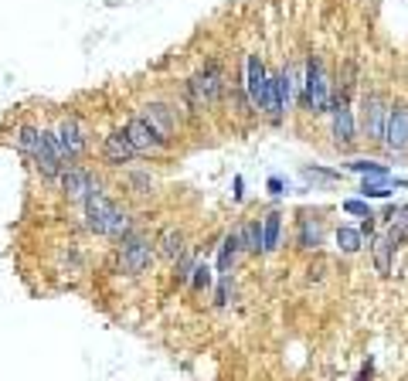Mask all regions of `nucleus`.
<instances>
[{
    "mask_svg": "<svg viewBox=\"0 0 408 381\" xmlns=\"http://www.w3.org/2000/svg\"><path fill=\"white\" fill-rule=\"evenodd\" d=\"M78 211H82V229L89 231L92 238L113 242V246L119 238H126L133 229H140V218H136L133 205L116 198L113 190L106 188V181L78 205Z\"/></svg>",
    "mask_w": 408,
    "mask_h": 381,
    "instance_id": "f257e3e1",
    "label": "nucleus"
},
{
    "mask_svg": "<svg viewBox=\"0 0 408 381\" xmlns=\"http://www.w3.org/2000/svg\"><path fill=\"white\" fill-rule=\"evenodd\" d=\"M283 235H286V214L279 208H269L262 214V259L283 252Z\"/></svg>",
    "mask_w": 408,
    "mask_h": 381,
    "instance_id": "aec40b11",
    "label": "nucleus"
},
{
    "mask_svg": "<svg viewBox=\"0 0 408 381\" xmlns=\"http://www.w3.org/2000/svg\"><path fill=\"white\" fill-rule=\"evenodd\" d=\"M371 375H374V368H371V364H364V368H361V375H357V381H368Z\"/></svg>",
    "mask_w": 408,
    "mask_h": 381,
    "instance_id": "f704fd0d",
    "label": "nucleus"
},
{
    "mask_svg": "<svg viewBox=\"0 0 408 381\" xmlns=\"http://www.w3.org/2000/svg\"><path fill=\"white\" fill-rule=\"evenodd\" d=\"M154 242H156V259H160V262H177V255L191 246V238H187L184 225H177V222L163 225V229L154 235Z\"/></svg>",
    "mask_w": 408,
    "mask_h": 381,
    "instance_id": "f3484780",
    "label": "nucleus"
},
{
    "mask_svg": "<svg viewBox=\"0 0 408 381\" xmlns=\"http://www.w3.org/2000/svg\"><path fill=\"white\" fill-rule=\"evenodd\" d=\"M232 201H235V205H242V201H245V177H242V174H235V177H232Z\"/></svg>",
    "mask_w": 408,
    "mask_h": 381,
    "instance_id": "473e14b6",
    "label": "nucleus"
},
{
    "mask_svg": "<svg viewBox=\"0 0 408 381\" xmlns=\"http://www.w3.org/2000/svg\"><path fill=\"white\" fill-rule=\"evenodd\" d=\"M48 126L55 130L58 153H61V160H65V167L85 164V157L92 153V130H89V123L78 113H58Z\"/></svg>",
    "mask_w": 408,
    "mask_h": 381,
    "instance_id": "423d86ee",
    "label": "nucleus"
},
{
    "mask_svg": "<svg viewBox=\"0 0 408 381\" xmlns=\"http://www.w3.org/2000/svg\"><path fill=\"white\" fill-rule=\"evenodd\" d=\"M340 171L344 174H357V177H391V167L388 164H381V160H374V157H347L344 164H340Z\"/></svg>",
    "mask_w": 408,
    "mask_h": 381,
    "instance_id": "393cba45",
    "label": "nucleus"
},
{
    "mask_svg": "<svg viewBox=\"0 0 408 381\" xmlns=\"http://www.w3.org/2000/svg\"><path fill=\"white\" fill-rule=\"evenodd\" d=\"M238 300V286H235V276H218L211 289V303L214 310H228V306Z\"/></svg>",
    "mask_w": 408,
    "mask_h": 381,
    "instance_id": "bb28decb",
    "label": "nucleus"
},
{
    "mask_svg": "<svg viewBox=\"0 0 408 381\" xmlns=\"http://www.w3.org/2000/svg\"><path fill=\"white\" fill-rule=\"evenodd\" d=\"M333 99V72L327 65L323 48H307L303 52V89L296 99V113L303 119H327Z\"/></svg>",
    "mask_w": 408,
    "mask_h": 381,
    "instance_id": "7ed1b4c3",
    "label": "nucleus"
},
{
    "mask_svg": "<svg viewBox=\"0 0 408 381\" xmlns=\"http://www.w3.org/2000/svg\"><path fill=\"white\" fill-rule=\"evenodd\" d=\"M242 259H245V252H242V231H238V222H235L232 229L221 235V242H218L214 272H218V276H235V269H238Z\"/></svg>",
    "mask_w": 408,
    "mask_h": 381,
    "instance_id": "dca6fc26",
    "label": "nucleus"
},
{
    "mask_svg": "<svg viewBox=\"0 0 408 381\" xmlns=\"http://www.w3.org/2000/svg\"><path fill=\"white\" fill-rule=\"evenodd\" d=\"M136 160H140V153L130 143L126 130L123 126H109L102 133V140H99V164L106 171H126V167H133Z\"/></svg>",
    "mask_w": 408,
    "mask_h": 381,
    "instance_id": "9b49d317",
    "label": "nucleus"
},
{
    "mask_svg": "<svg viewBox=\"0 0 408 381\" xmlns=\"http://www.w3.org/2000/svg\"><path fill=\"white\" fill-rule=\"evenodd\" d=\"M391 225H398V229L408 231V201H402V205H398V211H395V222H391Z\"/></svg>",
    "mask_w": 408,
    "mask_h": 381,
    "instance_id": "72a5a7b5",
    "label": "nucleus"
},
{
    "mask_svg": "<svg viewBox=\"0 0 408 381\" xmlns=\"http://www.w3.org/2000/svg\"><path fill=\"white\" fill-rule=\"evenodd\" d=\"M323 279H327V259H323L320 252H313L310 266H307V283H310V286H320Z\"/></svg>",
    "mask_w": 408,
    "mask_h": 381,
    "instance_id": "c85d7f7f",
    "label": "nucleus"
},
{
    "mask_svg": "<svg viewBox=\"0 0 408 381\" xmlns=\"http://www.w3.org/2000/svg\"><path fill=\"white\" fill-rule=\"evenodd\" d=\"M116 184L126 190V198L130 201H150L156 194V174L150 167H126V171H119Z\"/></svg>",
    "mask_w": 408,
    "mask_h": 381,
    "instance_id": "2eb2a0df",
    "label": "nucleus"
},
{
    "mask_svg": "<svg viewBox=\"0 0 408 381\" xmlns=\"http://www.w3.org/2000/svg\"><path fill=\"white\" fill-rule=\"evenodd\" d=\"M333 246H337V252H340V255H361V252L368 248V242H364V235H361V229H357V225L340 222V225L333 229Z\"/></svg>",
    "mask_w": 408,
    "mask_h": 381,
    "instance_id": "5701e85b",
    "label": "nucleus"
},
{
    "mask_svg": "<svg viewBox=\"0 0 408 381\" xmlns=\"http://www.w3.org/2000/svg\"><path fill=\"white\" fill-rule=\"evenodd\" d=\"M14 147H18V153L27 160V164H35L41 157V147H44V136H41V123H35V119H20V123H14Z\"/></svg>",
    "mask_w": 408,
    "mask_h": 381,
    "instance_id": "a211bd4d",
    "label": "nucleus"
},
{
    "mask_svg": "<svg viewBox=\"0 0 408 381\" xmlns=\"http://www.w3.org/2000/svg\"><path fill=\"white\" fill-rule=\"evenodd\" d=\"M327 242V222H323V214L320 211H296V222H292V246L299 248V252H320Z\"/></svg>",
    "mask_w": 408,
    "mask_h": 381,
    "instance_id": "4468645a",
    "label": "nucleus"
},
{
    "mask_svg": "<svg viewBox=\"0 0 408 381\" xmlns=\"http://www.w3.org/2000/svg\"><path fill=\"white\" fill-rule=\"evenodd\" d=\"M266 190H269V198L279 201V198H286V194L292 190V184L286 181V177H279V174H269V177H266Z\"/></svg>",
    "mask_w": 408,
    "mask_h": 381,
    "instance_id": "c756f323",
    "label": "nucleus"
},
{
    "mask_svg": "<svg viewBox=\"0 0 408 381\" xmlns=\"http://www.w3.org/2000/svg\"><path fill=\"white\" fill-rule=\"evenodd\" d=\"M381 153H385L388 160H402V157H408V99L405 95H391V109H388V123H385Z\"/></svg>",
    "mask_w": 408,
    "mask_h": 381,
    "instance_id": "9d476101",
    "label": "nucleus"
},
{
    "mask_svg": "<svg viewBox=\"0 0 408 381\" xmlns=\"http://www.w3.org/2000/svg\"><path fill=\"white\" fill-rule=\"evenodd\" d=\"M201 262V252H197V246L191 242V246L184 248L180 255H177V262H171V279H174L177 289H184V286L191 283V276H194V266Z\"/></svg>",
    "mask_w": 408,
    "mask_h": 381,
    "instance_id": "b1692460",
    "label": "nucleus"
},
{
    "mask_svg": "<svg viewBox=\"0 0 408 381\" xmlns=\"http://www.w3.org/2000/svg\"><path fill=\"white\" fill-rule=\"evenodd\" d=\"M368 252H371V266H374V272L381 276V279H388L391 269H395V255L402 252V248L395 246V238H391L388 231L381 229L374 238L368 242Z\"/></svg>",
    "mask_w": 408,
    "mask_h": 381,
    "instance_id": "6ab92c4d",
    "label": "nucleus"
},
{
    "mask_svg": "<svg viewBox=\"0 0 408 381\" xmlns=\"http://www.w3.org/2000/svg\"><path fill=\"white\" fill-rule=\"evenodd\" d=\"M214 279H218V272H214V266L208 262V259H201V262L194 266V276H191V283H187V289H191L194 296H211Z\"/></svg>",
    "mask_w": 408,
    "mask_h": 381,
    "instance_id": "a878e982",
    "label": "nucleus"
},
{
    "mask_svg": "<svg viewBox=\"0 0 408 381\" xmlns=\"http://www.w3.org/2000/svg\"><path fill=\"white\" fill-rule=\"evenodd\" d=\"M299 177L307 184H340L344 181V171H333V167H323V164H303L299 167Z\"/></svg>",
    "mask_w": 408,
    "mask_h": 381,
    "instance_id": "cd10ccee",
    "label": "nucleus"
},
{
    "mask_svg": "<svg viewBox=\"0 0 408 381\" xmlns=\"http://www.w3.org/2000/svg\"><path fill=\"white\" fill-rule=\"evenodd\" d=\"M340 208L347 211V214H354V218H364V214H371V201H364V198H344L340 201Z\"/></svg>",
    "mask_w": 408,
    "mask_h": 381,
    "instance_id": "7c9ffc66",
    "label": "nucleus"
},
{
    "mask_svg": "<svg viewBox=\"0 0 408 381\" xmlns=\"http://www.w3.org/2000/svg\"><path fill=\"white\" fill-rule=\"evenodd\" d=\"M228 75L232 68L225 65L221 55H204L187 75L180 78V89L194 99L201 113L214 119L225 113V99H228Z\"/></svg>",
    "mask_w": 408,
    "mask_h": 381,
    "instance_id": "f03ea898",
    "label": "nucleus"
},
{
    "mask_svg": "<svg viewBox=\"0 0 408 381\" xmlns=\"http://www.w3.org/2000/svg\"><path fill=\"white\" fill-rule=\"evenodd\" d=\"M119 126L126 130L130 143H133L136 153H140V160L160 164V160H171V157L177 153L174 143H171L163 133H156V126L143 113H140V109H133V113L126 116V123H119Z\"/></svg>",
    "mask_w": 408,
    "mask_h": 381,
    "instance_id": "0eeeda50",
    "label": "nucleus"
},
{
    "mask_svg": "<svg viewBox=\"0 0 408 381\" xmlns=\"http://www.w3.org/2000/svg\"><path fill=\"white\" fill-rule=\"evenodd\" d=\"M242 78H245V89H249L255 113L262 119V102L269 95V55L262 48H249L245 52V58H242Z\"/></svg>",
    "mask_w": 408,
    "mask_h": 381,
    "instance_id": "f8f14e48",
    "label": "nucleus"
},
{
    "mask_svg": "<svg viewBox=\"0 0 408 381\" xmlns=\"http://www.w3.org/2000/svg\"><path fill=\"white\" fill-rule=\"evenodd\" d=\"M357 229H361V235H364V242H371L378 231H381V222H378V211H371V214H364L361 222H357Z\"/></svg>",
    "mask_w": 408,
    "mask_h": 381,
    "instance_id": "2f4dec72",
    "label": "nucleus"
},
{
    "mask_svg": "<svg viewBox=\"0 0 408 381\" xmlns=\"http://www.w3.org/2000/svg\"><path fill=\"white\" fill-rule=\"evenodd\" d=\"M238 231H242L245 259H262V214H245L238 222Z\"/></svg>",
    "mask_w": 408,
    "mask_h": 381,
    "instance_id": "412c9836",
    "label": "nucleus"
},
{
    "mask_svg": "<svg viewBox=\"0 0 408 381\" xmlns=\"http://www.w3.org/2000/svg\"><path fill=\"white\" fill-rule=\"evenodd\" d=\"M102 184V174L96 167H89V164H72V167H65L58 177V194L68 201V205H82L92 190Z\"/></svg>",
    "mask_w": 408,
    "mask_h": 381,
    "instance_id": "ddd939ff",
    "label": "nucleus"
},
{
    "mask_svg": "<svg viewBox=\"0 0 408 381\" xmlns=\"http://www.w3.org/2000/svg\"><path fill=\"white\" fill-rule=\"evenodd\" d=\"M388 109H391V92L385 85H364L357 92L354 113H357V133H361V147L381 150L385 140V123H388Z\"/></svg>",
    "mask_w": 408,
    "mask_h": 381,
    "instance_id": "39448f33",
    "label": "nucleus"
},
{
    "mask_svg": "<svg viewBox=\"0 0 408 381\" xmlns=\"http://www.w3.org/2000/svg\"><path fill=\"white\" fill-rule=\"evenodd\" d=\"M156 262H160L156 259V242L147 229H133L126 238H119L116 246H113V255H109L113 272L116 276H130V279L150 276Z\"/></svg>",
    "mask_w": 408,
    "mask_h": 381,
    "instance_id": "20e7f679",
    "label": "nucleus"
},
{
    "mask_svg": "<svg viewBox=\"0 0 408 381\" xmlns=\"http://www.w3.org/2000/svg\"><path fill=\"white\" fill-rule=\"evenodd\" d=\"M395 188H408L405 177H361V198L364 201H388Z\"/></svg>",
    "mask_w": 408,
    "mask_h": 381,
    "instance_id": "4be33fe9",
    "label": "nucleus"
},
{
    "mask_svg": "<svg viewBox=\"0 0 408 381\" xmlns=\"http://www.w3.org/2000/svg\"><path fill=\"white\" fill-rule=\"evenodd\" d=\"M140 113L147 116L156 126V133H163L174 147H180V140L187 136V119H184L174 95H150V99H143V102H140Z\"/></svg>",
    "mask_w": 408,
    "mask_h": 381,
    "instance_id": "6e6552de",
    "label": "nucleus"
},
{
    "mask_svg": "<svg viewBox=\"0 0 408 381\" xmlns=\"http://www.w3.org/2000/svg\"><path fill=\"white\" fill-rule=\"evenodd\" d=\"M327 130H330L333 153H340V157H357V150H361V133H357V113H354L350 102H330Z\"/></svg>",
    "mask_w": 408,
    "mask_h": 381,
    "instance_id": "1a4fd4ad",
    "label": "nucleus"
}]
</instances>
